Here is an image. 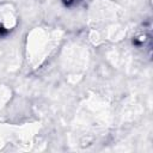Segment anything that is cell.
<instances>
[{
  "instance_id": "1",
  "label": "cell",
  "mask_w": 153,
  "mask_h": 153,
  "mask_svg": "<svg viewBox=\"0 0 153 153\" xmlns=\"http://www.w3.org/2000/svg\"><path fill=\"white\" fill-rule=\"evenodd\" d=\"M17 25V19L12 10H10V6H1L0 7V35L6 33Z\"/></svg>"
},
{
  "instance_id": "2",
  "label": "cell",
  "mask_w": 153,
  "mask_h": 153,
  "mask_svg": "<svg viewBox=\"0 0 153 153\" xmlns=\"http://www.w3.org/2000/svg\"><path fill=\"white\" fill-rule=\"evenodd\" d=\"M67 4H69V2H72V1H74V0H65Z\"/></svg>"
}]
</instances>
